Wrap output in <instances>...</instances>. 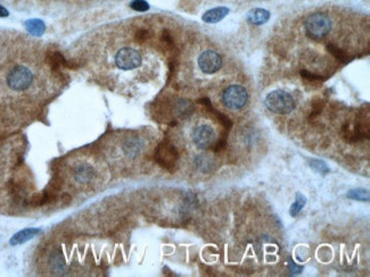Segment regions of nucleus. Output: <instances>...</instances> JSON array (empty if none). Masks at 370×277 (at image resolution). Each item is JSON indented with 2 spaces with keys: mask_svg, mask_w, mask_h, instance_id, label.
Returning a JSON list of instances; mask_svg holds the SVG:
<instances>
[{
  "mask_svg": "<svg viewBox=\"0 0 370 277\" xmlns=\"http://www.w3.org/2000/svg\"><path fill=\"white\" fill-rule=\"evenodd\" d=\"M265 105L270 112L278 115H286L292 113L296 107V103L293 96L284 90H275L270 92L266 97Z\"/></svg>",
  "mask_w": 370,
  "mask_h": 277,
  "instance_id": "nucleus-1",
  "label": "nucleus"
},
{
  "mask_svg": "<svg viewBox=\"0 0 370 277\" xmlns=\"http://www.w3.org/2000/svg\"><path fill=\"white\" fill-rule=\"evenodd\" d=\"M304 29L311 39L321 40L330 32L331 20L325 13H313L305 20Z\"/></svg>",
  "mask_w": 370,
  "mask_h": 277,
  "instance_id": "nucleus-2",
  "label": "nucleus"
},
{
  "mask_svg": "<svg viewBox=\"0 0 370 277\" xmlns=\"http://www.w3.org/2000/svg\"><path fill=\"white\" fill-rule=\"evenodd\" d=\"M221 99L225 107L231 110H239L246 106L248 94L244 86L234 84L228 86L222 92Z\"/></svg>",
  "mask_w": 370,
  "mask_h": 277,
  "instance_id": "nucleus-3",
  "label": "nucleus"
},
{
  "mask_svg": "<svg viewBox=\"0 0 370 277\" xmlns=\"http://www.w3.org/2000/svg\"><path fill=\"white\" fill-rule=\"evenodd\" d=\"M33 82V74L29 68L22 65L14 67L7 75V84L14 91L29 89Z\"/></svg>",
  "mask_w": 370,
  "mask_h": 277,
  "instance_id": "nucleus-4",
  "label": "nucleus"
},
{
  "mask_svg": "<svg viewBox=\"0 0 370 277\" xmlns=\"http://www.w3.org/2000/svg\"><path fill=\"white\" fill-rule=\"evenodd\" d=\"M179 159V152L173 145L163 142L157 147L155 151V160L157 164L165 169H172Z\"/></svg>",
  "mask_w": 370,
  "mask_h": 277,
  "instance_id": "nucleus-5",
  "label": "nucleus"
},
{
  "mask_svg": "<svg viewBox=\"0 0 370 277\" xmlns=\"http://www.w3.org/2000/svg\"><path fill=\"white\" fill-rule=\"evenodd\" d=\"M115 64L120 69L131 71L140 66L141 56L133 48H122L115 55Z\"/></svg>",
  "mask_w": 370,
  "mask_h": 277,
  "instance_id": "nucleus-6",
  "label": "nucleus"
},
{
  "mask_svg": "<svg viewBox=\"0 0 370 277\" xmlns=\"http://www.w3.org/2000/svg\"><path fill=\"white\" fill-rule=\"evenodd\" d=\"M192 138L197 148H200V149H209V148L214 146L216 134L213 127L207 125V124H202V125L195 127V130L193 131Z\"/></svg>",
  "mask_w": 370,
  "mask_h": 277,
  "instance_id": "nucleus-7",
  "label": "nucleus"
},
{
  "mask_svg": "<svg viewBox=\"0 0 370 277\" xmlns=\"http://www.w3.org/2000/svg\"><path fill=\"white\" fill-rule=\"evenodd\" d=\"M198 67L204 74H214L222 66V58L213 50H205L198 57Z\"/></svg>",
  "mask_w": 370,
  "mask_h": 277,
  "instance_id": "nucleus-8",
  "label": "nucleus"
},
{
  "mask_svg": "<svg viewBox=\"0 0 370 277\" xmlns=\"http://www.w3.org/2000/svg\"><path fill=\"white\" fill-rule=\"evenodd\" d=\"M95 169L90 164L80 163L77 164L73 167V178L77 183L85 186V184L90 183L95 177Z\"/></svg>",
  "mask_w": 370,
  "mask_h": 277,
  "instance_id": "nucleus-9",
  "label": "nucleus"
},
{
  "mask_svg": "<svg viewBox=\"0 0 370 277\" xmlns=\"http://www.w3.org/2000/svg\"><path fill=\"white\" fill-rule=\"evenodd\" d=\"M270 13L267 9L263 8H255L249 11L247 14V21L249 24L252 25H263L269 21Z\"/></svg>",
  "mask_w": 370,
  "mask_h": 277,
  "instance_id": "nucleus-10",
  "label": "nucleus"
},
{
  "mask_svg": "<svg viewBox=\"0 0 370 277\" xmlns=\"http://www.w3.org/2000/svg\"><path fill=\"white\" fill-rule=\"evenodd\" d=\"M229 14V9L227 7H216L212 8L207 11L204 15H203V21L210 24H214L224 20V18Z\"/></svg>",
  "mask_w": 370,
  "mask_h": 277,
  "instance_id": "nucleus-11",
  "label": "nucleus"
},
{
  "mask_svg": "<svg viewBox=\"0 0 370 277\" xmlns=\"http://www.w3.org/2000/svg\"><path fill=\"white\" fill-rule=\"evenodd\" d=\"M40 233L39 228H25L20 232L16 233L14 237L11 239V246H20L29 241V240L33 239Z\"/></svg>",
  "mask_w": 370,
  "mask_h": 277,
  "instance_id": "nucleus-12",
  "label": "nucleus"
},
{
  "mask_svg": "<svg viewBox=\"0 0 370 277\" xmlns=\"http://www.w3.org/2000/svg\"><path fill=\"white\" fill-rule=\"evenodd\" d=\"M123 149H124V151H126L127 155L133 157L140 152L141 142L138 137H130V138H128L126 143H124Z\"/></svg>",
  "mask_w": 370,
  "mask_h": 277,
  "instance_id": "nucleus-13",
  "label": "nucleus"
},
{
  "mask_svg": "<svg viewBox=\"0 0 370 277\" xmlns=\"http://www.w3.org/2000/svg\"><path fill=\"white\" fill-rule=\"evenodd\" d=\"M305 204H307V198H305V196L303 195V193H301V192L296 193L295 201L293 202V205L290 206L289 215L292 217L298 216L301 212V210H302L304 208Z\"/></svg>",
  "mask_w": 370,
  "mask_h": 277,
  "instance_id": "nucleus-14",
  "label": "nucleus"
},
{
  "mask_svg": "<svg viewBox=\"0 0 370 277\" xmlns=\"http://www.w3.org/2000/svg\"><path fill=\"white\" fill-rule=\"evenodd\" d=\"M25 26L31 34L39 36L45 32V24L40 20H30L25 22Z\"/></svg>",
  "mask_w": 370,
  "mask_h": 277,
  "instance_id": "nucleus-15",
  "label": "nucleus"
},
{
  "mask_svg": "<svg viewBox=\"0 0 370 277\" xmlns=\"http://www.w3.org/2000/svg\"><path fill=\"white\" fill-rule=\"evenodd\" d=\"M309 165L314 172L321 175H326L329 172V168H328V166L326 165L325 161H322L320 159H310Z\"/></svg>",
  "mask_w": 370,
  "mask_h": 277,
  "instance_id": "nucleus-16",
  "label": "nucleus"
},
{
  "mask_svg": "<svg viewBox=\"0 0 370 277\" xmlns=\"http://www.w3.org/2000/svg\"><path fill=\"white\" fill-rule=\"evenodd\" d=\"M327 49H328V52H330L331 55H334V56L339 59L341 63H348L351 61V58H349L348 54H346L344 50L336 47V45H334V44H328Z\"/></svg>",
  "mask_w": 370,
  "mask_h": 277,
  "instance_id": "nucleus-17",
  "label": "nucleus"
},
{
  "mask_svg": "<svg viewBox=\"0 0 370 277\" xmlns=\"http://www.w3.org/2000/svg\"><path fill=\"white\" fill-rule=\"evenodd\" d=\"M346 197L349 199L357 200V201H369V192L363 189H357V190H351Z\"/></svg>",
  "mask_w": 370,
  "mask_h": 277,
  "instance_id": "nucleus-18",
  "label": "nucleus"
},
{
  "mask_svg": "<svg viewBox=\"0 0 370 277\" xmlns=\"http://www.w3.org/2000/svg\"><path fill=\"white\" fill-rule=\"evenodd\" d=\"M196 164L202 172H207L212 165V160L209 157H198L196 159Z\"/></svg>",
  "mask_w": 370,
  "mask_h": 277,
  "instance_id": "nucleus-19",
  "label": "nucleus"
},
{
  "mask_svg": "<svg viewBox=\"0 0 370 277\" xmlns=\"http://www.w3.org/2000/svg\"><path fill=\"white\" fill-rule=\"evenodd\" d=\"M130 7L138 12H145L150 8V5H148L145 0H133L130 4Z\"/></svg>",
  "mask_w": 370,
  "mask_h": 277,
  "instance_id": "nucleus-20",
  "label": "nucleus"
},
{
  "mask_svg": "<svg viewBox=\"0 0 370 277\" xmlns=\"http://www.w3.org/2000/svg\"><path fill=\"white\" fill-rule=\"evenodd\" d=\"M150 36H151L150 31L145 29H141L136 33V39L139 41H146L147 39H150Z\"/></svg>",
  "mask_w": 370,
  "mask_h": 277,
  "instance_id": "nucleus-21",
  "label": "nucleus"
},
{
  "mask_svg": "<svg viewBox=\"0 0 370 277\" xmlns=\"http://www.w3.org/2000/svg\"><path fill=\"white\" fill-rule=\"evenodd\" d=\"M301 75H302L305 78H308V80H311V81L321 80V76L320 75H314V74L310 73V72H307V71H302V72H301Z\"/></svg>",
  "mask_w": 370,
  "mask_h": 277,
  "instance_id": "nucleus-22",
  "label": "nucleus"
},
{
  "mask_svg": "<svg viewBox=\"0 0 370 277\" xmlns=\"http://www.w3.org/2000/svg\"><path fill=\"white\" fill-rule=\"evenodd\" d=\"M289 268H290V270H292V273H295V274H298V273H300L301 270H302V268H301V267L295 266L294 262H290V264H289Z\"/></svg>",
  "mask_w": 370,
  "mask_h": 277,
  "instance_id": "nucleus-23",
  "label": "nucleus"
},
{
  "mask_svg": "<svg viewBox=\"0 0 370 277\" xmlns=\"http://www.w3.org/2000/svg\"><path fill=\"white\" fill-rule=\"evenodd\" d=\"M6 16H8V12L3 6H0V17H6Z\"/></svg>",
  "mask_w": 370,
  "mask_h": 277,
  "instance_id": "nucleus-24",
  "label": "nucleus"
}]
</instances>
